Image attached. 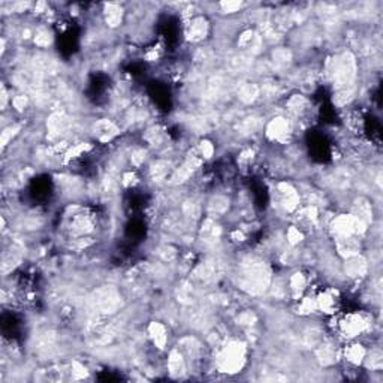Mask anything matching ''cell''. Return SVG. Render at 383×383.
I'll return each instance as SVG.
<instances>
[{
	"label": "cell",
	"instance_id": "6da1fadb",
	"mask_svg": "<svg viewBox=\"0 0 383 383\" xmlns=\"http://www.w3.org/2000/svg\"><path fill=\"white\" fill-rule=\"evenodd\" d=\"M241 287L250 293H262L269 285V271L264 262L259 259L249 258L243 262L241 272Z\"/></svg>",
	"mask_w": 383,
	"mask_h": 383
},
{
	"label": "cell",
	"instance_id": "7a4b0ae2",
	"mask_svg": "<svg viewBox=\"0 0 383 383\" xmlns=\"http://www.w3.org/2000/svg\"><path fill=\"white\" fill-rule=\"evenodd\" d=\"M329 75L337 92L355 89L353 82L356 78V60L352 53H343L332 60L329 66Z\"/></svg>",
	"mask_w": 383,
	"mask_h": 383
},
{
	"label": "cell",
	"instance_id": "3957f363",
	"mask_svg": "<svg viewBox=\"0 0 383 383\" xmlns=\"http://www.w3.org/2000/svg\"><path fill=\"white\" fill-rule=\"evenodd\" d=\"M246 363V345L240 342H230L225 346L217 356V368L220 373L235 374Z\"/></svg>",
	"mask_w": 383,
	"mask_h": 383
},
{
	"label": "cell",
	"instance_id": "277c9868",
	"mask_svg": "<svg viewBox=\"0 0 383 383\" xmlns=\"http://www.w3.org/2000/svg\"><path fill=\"white\" fill-rule=\"evenodd\" d=\"M365 230H367V226L353 214H342L332 222V232L337 238L355 237V235L364 233Z\"/></svg>",
	"mask_w": 383,
	"mask_h": 383
},
{
	"label": "cell",
	"instance_id": "5b68a950",
	"mask_svg": "<svg viewBox=\"0 0 383 383\" xmlns=\"http://www.w3.org/2000/svg\"><path fill=\"white\" fill-rule=\"evenodd\" d=\"M92 304L100 314H111L121 307V298L113 287L99 289L95 293Z\"/></svg>",
	"mask_w": 383,
	"mask_h": 383
},
{
	"label": "cell",
	"instance_id": "8992f818",
	"mask_svg": "<svg viewBox=\"0 0 383 383\" xmlns=\"http://www.w3.org/2000/svg\"><path fill=\"white\" fill-rule=\"evenodd\" d=\"M93 226H95V222L92 219L90 214H86L84 211L81 212H75L72 214L69 223H68V229L72 235H77V237H82V235H87L89 232L93 230Z\"/></svg>",
	"mask_w": 383,
	"mask_h": 383
},
{
	"label": "cell",
	"instance_id": "52a82bcc",
	"mask_svg": "<svg viewBox=\"0 0 383 383\" xmlns=\"http://www.w3.org/2000/svg\"><path fill=\"white\" fill-rule=\"evenodd\" d=\"M340 328L346 337H356L368 328V322L361 314H349L342 321Z\"/></svg>",
	"mask_w": 383,
	"mask_h": 383
},
{
	"label": "cell",
	"instance_id": "ba28073f",
	"mask_svg": "<svg viewBox=\"0 0 383 383\" xmlns=\"http://www.w3.org/2000/svg\"><path fill=\"white\" fill-rule=\"evenodd\" d=\"M290 134V124L286 118L277 117L272 118L267 126V136L271 141H286L287 136Z\"/></svg>",
	"mask_w": 383,
	"mask_h": 383
},
{
	"label": "cell",
	"instance_id": "9c48e42d",
	"mask_svg": "<svg viewBox=\"0 0 383 383\" xmlns=\"http://www.w3.org/2000/svg\"><path fill=\"white\" fill-rule=\"evenodd\" d=\"M279 193L282 196V205L286 211H295L300 207V195L290 184L282 183L279 184Z\"/></svg>",
	"mask_w": 383,
	"mask_h": 383
},
{
	"label": "cell",
	"instance_id": "30bf717a",
	"mask_svg": "<svg viewBox=\"0 0 383 383\" xmlns=\"http://www.w3.org/2000/svg\"><path fill=\"white\" fill-rule=\"evenodd\" d=\"M253 58L247 53H237L232 54L229 58H226V68L233 74H241L246 72L247 69L251 68Z\"/></svg>",
	"mask_w": 383,
	"mask_h": 383
},
{
	"label": "cell",
	"instance_id": "8fae6325",
	"mask_svg": "<svg viewBox=\"0 0 383 383\" xmlns=\"http://www.w3.org/2000/svg\"><path fill=\"white\" fill-rule=\"evenodd\" d=\"M93 132H95V135L100 142H108L118 134V127L115 126L113 121L103 118V120L96 121L95 126H93Z\"/></svg>",
	"mask_w": 383,
	"mask_h": 383
},
{
	"label": "cell",
	"instance_id": "7c38bea8",
	"mask_svg": "<svg viewBox=\"0 0 383 383\" xmlns=\"http://www.w3.org/2000/svg\"><path fill=\"white\" fill-rule=\"evenodd\" d=\"M208 35V21L204 17H198L190 21L187 29V39L190 42H199Z\"/></svg>",
	"mask_w": 383,
	"mask_h": 383
},
{
	"label": "cell",
	"instance_id": "4fadbf2b",
	"mask_svg": "<svg viewBox=\"0 0 383 383\" xmlns=\"http://www.w3.org/2000/svg\"><path fill=\"white\" fill-rule=\"evenodd\" d=\"M346 274L349 275V277H353V279H356V277H364L365 274H367V261H365L363 256H359V254H355V256H350V258H347V261H346Z\"/></svg>",
	"mask_w": 383,
	"mask_h": 383
},
{
	"label": "cell",
	"instance_id": "5bb4252c",
	"mask_svg": "<svg viewBox=\"0 0 383 383\" xmlns=\"http://www.w3.org/2000/svg\"><path fill=\"white\" fill-rule=\"evenodd\" d=\"M47 127H48V136L51 139H56L60 135L63 134L68 127V118L61 113H54L48 118L47 121Z\"/></svg>",
	"mask_w": 383,
	"mask_h": 383
},
{
	"label": "cell",
	"instance_id": "9a60e30c",
	"mask_svg": "<svg viewBox=\"0 0 383 383\" xmlns=\"http://www.w3.org/2000/svg\"><path fill=\"white\" fill-rule=\"evenodd\" d=\"M337 249H338V253L343 256V258H350V256H355L359 253V249H361V244L359 241L355 238V237H346V238H337Z\"/></svg>",
	"mask_w": 383,
	"mask_h": 383
},
{
	"label": "cell",
	"instance_id": "2e32d148",
	"mask_svg": "<svg viewBox=\"0 0 383 383\" xmlns=\"http://www.w3.org/2000/svg\"><path fill=\"white\" fill-rule=\"evenodd\" d=\"M168 370L173 377H181L186 373V363L180 350H173L168 359Z\"/></svg>",
	"mask_w": 383,
	"mask_h": 383
},
{
	"label": "cell",
	"instance_id": "e0dca14e",
	"mask_svg": "<svg viewBox=\"0 0 383 383\" xmlns=\"http://www.w3.org/2000/svg\"><path fill=\"white\" fill-rule=\"evenodd\" d=\"M353 216L358 220H361L365 226H368L373 220V210H371L370 202L365 199H358L355 202V207H353Z\"/></svg>",
	"mask_w": 383,
	"mask_h": 383
},
{
	"label": "cell",
	"instance_id": "ac0fdd59",
	"mask_svg": "<svg viewBox=\"0 0 383 383\" xmlns=\"http://www.w3.org/2000/svg\"><path fill=\"white\" fill-rule=\"evenodd\" d=\"M148 334L153 340V343L156 345V347L159 349H165L166 346V342H168V335H166V329L165 326L159 322H152L150 326H148Z\"/></svg>",
	"mask_w": 383,
	"mask_h": 383
},
{
	"label": "cell",
	"instance_id": "d6986e66",
	"mask_svg": "<svg viewBox=\"0 0 383 383\" xmlns=\"http://www.w3.org/2000/svg\"><path fill=\"white\" fill-rule=\"evenodd\" d=\"M259 96V87L253 82H244L238 87V97L243 103H253Z\"/></svg>",
	"mask_w": 383,
	"mask_h": 383
},
{
	"label": "cell",
	"instance_id": "ffe728a7",
	"mask_svg": "<svg viewBox=\"0 0 383 383\" xmlns=\"http://www.w3.org/2000/svg\"><path fill=\"white\" fill-rule=\"evenodd\" d=\"M123 18V9L117 3H110L105 8V21L110 27H117L120 26Z\"/></svg>",
	"mask_w": 383,
	"mask_h": 383
},
{
	"label": "cell",
	"instance_id": "44dd1931",
	"mask_svg": "<svg viewBox=\"0 0 383 383\" xmlns=\"http://www.w3.org/2000/svg\"><path fill=\"white\" fill-rule=\"evenodd\" d=\"M261 127V121L256 117H246L241 118L237 124V131L241 135H250L254 134L258 129Z\"/></svg>",
	"mask_w": 383,
	"mask_h": 383
},
{
	"label": "cell",
	"instance_id": "7402d4cb",
	"mask_svg": "<svg viewBox=\"0 0 383 383\" xmlns=\"http://www.w3.org/2000/svg\"><path fill=\"white\" fill-rule=\"evenodd\" d=\"M228 208H229V201H228V198L220 196V195L211 198L210 204H208V211H210L211 216L225 214V212L228 211Z\"/></svg>",
	"mask_w": 383,
	"mask_h": 383
},
{
	"label": "cell",
	"instance_id": "603a6c76",
	"mask_svg": "<svg viewBox=\"0 0 383 383\" xmlns=\"http://www.w3.org/2000/svg\"><path fill=\"white\" fill-rule=\"evenodd\" d=\"M292 61V51L287 48H275L272 51V65L275 68H286Z\"/></svg>",
	"mask_w": 383,
	"mask_h": 383
},
{
	"label": "cell",
	"instance_id": "cb8c5ba5",
	"mask_svg": "<svg viewBox=\"0 0 383 383\" xmlns=\"http://www.w3.org/2000/svg\"><path fill=\"white\" fill-rule=\"evenodd\" d=\"M335 358H337V353H335V349L331 345H322L319 349H317V359L319 363L324 365H331L335 363Z\"/></svg>",
	"mask_w": 383,
	"mask_h": 383
},
{
	"label": "cell",
	"instance_id": "d4e9b609",
	"mask_svg": "<svg viewBox=\"0 0 383 383\" xmlns=\"http://www.w3.org/2000/svg\"><path fill=\"white\" fill-rule=\"evenodd\" d=\"M346 358H347V361L352 363V364H361L365 359V349L361 345L350 346V347L346 350Z\"/></svg>",
	"mask_w": 383,
	"mask_h": 383
},
{
	"label": "cell",
	"instance_id": "484cf974",
	"mask_svg": "<svg viewBox=\"0 0 383 383\" xmlns=\"http://www.w3.org/2000/svg\"><path fill=\"white\" fill-rule=\"evenodd\" d=\"M316 303H317V307H319L322 311H325V313H334V311H335V298H334V295L329 293V292L321 293L319 298L316 300Z\"/></svg>",
	"mask_w": 383,
	"mask_h": 383
},
{
	"label": "cell",
	"instance_id": "4316f807",
	"mask_svg": "<svg viewBox=\"0 0 383 383\" xmlns=\"http://www.w3.org/2000/svg\"><path fill=\"white\" fill-rule=\"evenodd\" d=\"M168 173H169V163L168 162L159 160V162L153 163L152 168H150V175H152L154 181H162L168 175Z\"/></svg>",
	"mask_w": 383,
	"mask_h": 383
},
{
	"label": "cell",
	"instance_id": "83f0119b",
	"mask_svg": "<svg viewBox=\"0 0 383 383\" xmlns=\"http://www.w3.org/2000/svg\"><path fill=\"white\" fill-rule=\"evenodd\" d=\"M287 108H289V111H290L292 114H295V115L303 114L307 108L306 97H304V96H300V95L293 96V97L289 100Z\"/></svg>",
	"mask_w": 383,
	"mask_h": 383
},
{
	"label": "cell",
	"instance_id": "f1b7e54d",
	"mask_svg": "<svg viewBox=\"0 0 383 383\" xmlns=\"http://www.w3.org/2000/svg\"><path fill=\"white\" fill-rule=\"evenodd\" d=\"M289 285H290V289H292V292H293L295 295H300V293L304 290V287H306V277H304L301 272H295V274L290 277Z\"/></svg>",
	"mask_w": 383,
	"mask_h": 383
},
{
	"label": "cell",
	"instance_id": "f546056e",
	"mask_svg": "<svg viewBox=\"0 0 383 383\" xmlns=\"http://www.w3.org/2000/svg\"><path fill=\"white\" fill-rule=\"evenodd\" d=\"M90 148H92V147H90V144H78V145L72 147V148H69V150L65 153V162H69V160L77 159V157H79L82 153L89 152Z\"/></svg>",
	"mask_w": 383,
	"mask_h": 383
},
{
	"label": "cell",
	"instance_id": "4dcf8cb0",
	"mask_svg": "<svg viewBox=\"0 0 383 383\" xmlns=\"http://www.w3.org/2000/svg\"><path fill=\"white\" fill-rule=\"evenodd\" d=\"M183 211H184V216H186V217L195 220V219H198L199 214H201V207H199V204H196L195 201H187V202H184V205H183Z\"/></svg>",
	"mask_w": 383,
	"mask_h": 383
},
{
	"label": "cell",
	"instance_id": "1f68e13d",
	"mask_svg": "<svg viewBox=\"0 0 383 383\" xmlns=\"http://www.w3.org/2000/svg\"><path fill=\"white\" fill-rule=\"evenodd\" d=\"M367 367L371 368V370H380L383 367V356L382 353L379 350H374L370 358L367 359Z\"/></svg>",
	"mask_w": 383,
	"mask_h": 383
},
{
	"label": "cell",
	"instance_id": "d6a6232c",
	"mask_svg": "<svg viewBox=\"0 0 383 383\" xmlns=\"http://www.w3.org/2000/svg\"><path fill=\"white\" fill-rule=\"evenodd\" d=\"M195 60H196L198 63L207 65V63H211V61L214 60V53L211 51L210 48H199V50L196 51Z\"/></svg>",
	"mask_w": 383,
	"mask_h": 383
},
{
	"label": "cell",
	"instance_id": "836d02e7",
	"mask_svg": "<svg viewBox=\"0 0 383 383\" xmlns=\"http://www.w3.org/2000/svg\"><path fill=\"white\" fill-rule=\"evenodd\" d=\"M51 42H53V36L48 33V30H38V32L35 33V44H36L38 47L45 48V47H48Z\"/></svg>",
	"mask_w": 383,
	"mask_h": 383
},
{
	"label": "cell",
	"instance_id": "e575fe53",
	"mask_svg": "<svg viewBox=\"0 0 383 383\" xmlns=\"http://www.w3.org/2000/svg\"><path fill=\"white\" fill-rule=\"evenodd\" d=\"M317 308V303H316V300H313V298H304L303 300V303L300 304V313H303V314H310V313H313L314 310Z\"/></svg>",
	"mask_w": 383,
	"mask_h": 383
},
{
	"label": "cell",
	"instance_id": "d590c367",
	"mask_svg": "<svg viewBox=\"0 0 383 383\" xmlns=\"http://www.w3.org/2000/svg\"><path fill=\"white\" fill-rule=\"evenodd\" d=\"M301 240H303V232L298 229L296 226H290V228L287 229V241H289V244L295 246V244H298Z\"/></svg>",
	"mask_w": 383,
	"mask_h": 383
},
{
	"label": "cell",
	"instance_id": "8d00e7d4",
	"mask_svg": "<svg viewBox=\"0 0 383 383\" xmlns=\"http://www.w3.org/2000/svg\"><path fill=\"white\" fill-rule=\"evenodd\" d=\"M237 322L243 326H251L256 322V316H254V313H251V311H243V313H240V316L237 317Z\"/></svg>",
	"mask_w": 383,
	"mask_h": 383
},
{
	"label": "cell",
	"instance_id": "74e56055",
	"mask_svg": "<svg viewBox=\"0 0 383 383\" xmlns=\"http://www.w3.org/2000/svg\"><path fill=\"white\" fill-rule=\"evenodd\" d=\"M199 153H201V156L204 159H210L211 156L214 154V145L211 144L210 141H207V139L201 141L199 142Z\"/></svg>",
	"mask_w": 383,
	"mask_h": 383
},
{
	"label": "cell",
	"instance_id": "f35d334b",
	"mask_svg": "<svg viewBox=\"0 0 383 383\" xmlns=\"http://www.w3.org/2000/svg\"><path fill=\"white\" fill-rule=\"evenodd\" d=\"M18 126H11V127H8V129H5L3 132H2V145L3 147H6L8 145V142L12 139V136L18 132Z\"/></svg>",
	"mask_w": 383,
	"mask_h": 383
},
{
	"label": "cell",
	"instance_id": "ab89813d",
	"mask_svg": "<svg viewBox=\"0 0 383 383\" xmlns=\"http://www.w3.org/2000/svg\"><path fill=\"white\" fill-rule=\"evenodd\" d=\"M220 6H222V9H223L226 14H233V12H237L238 9H241L243 3H241V2H223V3H220Z\"/></svg>",
	"mask_w": 383,
	"mask_h": 383
},
{
	"label": "cell",
	"instance_id": "60d3db41",
	"mask_svg": "<svg viewBox=\"0 0 383 383\" xmlns=\"http://www.w3.org/2000/svg\"><path fill=\"white\" fill-rule=\"evenodd\" d=\"M27 103H29V99H27V96H17V97H14V100H12V105H14V108L15 110H18V111H23L26 107H27Z\"/></svg>",
	"mask_w": 383,
	"mask_h": 383
},
{
	"label": "cell",
	"instance_id": "b9f144b4",
	"mask_svg": "<svg viewBox=\"0 0 383 383\" xmlns=\"http://www.w3.org/2000/svg\"><path fill=\"white\" fill-rule=\"evenodd\" d=\"M159 254H160V258L163 259V261H173L174 258H175V250L171 249V247H168V246H165V247H162V249H159Z\"/></svg>",
	"mask_w": 383,
	"mask_h": 383
},
{
	"label": "cell",
	"instance_id": "7bdbcfd3",
	"mask_svg": "<svg viewBox=\"0 0 383 383\" xmlns=\"http://www.w3.org/2000/svg\"><path fill=\"white\" fill-rule=\"evenodd\" d=\"M145 159V152L144 150H135L134 153L131 154V162L134 163L135 166H139Z\"/></svg>",
	"mask_w": 383,
	"mask_h": 383
},
{
	"label": "cell",
	"instance_id": "ee69618b",
	"mask_svg": "<svg viewBox=\"0 0 383 383\" xmlns=\"http://www.w3.org/2000/svg\"><path fill=\"white\" fill-rule=\"evenodd\" d=\"M86 376H87L86 368L81 364L75 363V364H74V368H72V377H74V379H84Z\"/></svg>",
	"mask_w": 383,
	"mask_h": 383
},
{
	"label": "cell",
	"instance_id": "f6af8a7d",
	"mask_svg": "<svg viewBox=\"0 0 383 383\" xmlns=\"http://www.w3.org/2000/svg\"><path fill=\"white\" fill-rule=\"evenodd\" d=\"M121 183H123V186H124V187L134 186L135 183H136V177H135L132 173L124 174V175H123V180H121Z\"/></svg>",
	"mask_w": 383,
	"mask_h": 383
},
{
	"label": "cell",
	"instance_id": "bcb514c9",
	"mask_svg": "<svg viewBox=\"0 0 383 383\" xmlns=\"http://www.w3.org/2000/svg\"><path fill=\"white\" fill-rule=\"evenodd\" d=\"M253 154L254 153H253L251 150H247V152H244V153L240 156V160H241V162H249V160L253 159Z\"/></svg>",
	"mask_w": 383,
	"mask_h": 383
},
{
	"label": "cell",
	"instance_id": "7dc6e473",
	"mask_svg": "<svg viewBox=\"0 0 383 383\" xmlns=\"http://www.w3.org/2000/svg\"><path fill=\"white\" fill-rule=\"evenodd\" d=\"M6 100H8V95H6V90H5V87L2 89V107L5 108L6 107Z\"/></svg>",
	"mask_w": 383,
	"mask_h": 383
}]
</instances>
